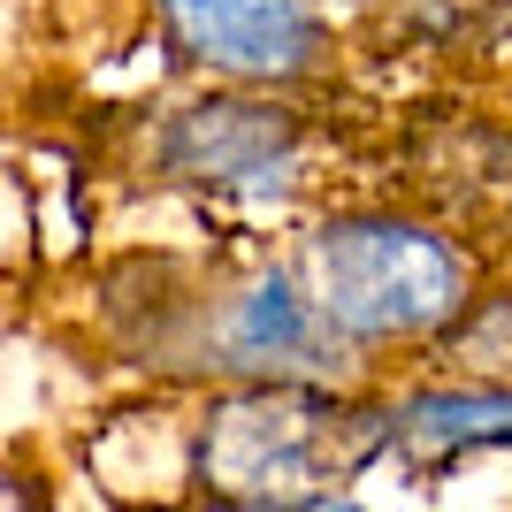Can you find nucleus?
Here are the masks:
<instances>
[{
	"instance_id": "f257e3e1",
	"label": "nucleus",
	"mask_w": 512,
	"mask_h": 512,
	"mask_svg": "<svg viewBox=\"0 0 512 512\" xmlns=\"http://www.w3.org/2000/svg\"><path fill=\"white\" fill-rule=\"evenodd\" d=\"M375 444H390V413L352 421L283 383L222 398L199 421L192 474L222 505H337V490H321V482H352Z\"/></svg>"
},
{
	"instance_id": "f03ea898",
	"label": "nucleus",
	"mask_w": 512,
	"mask_h": 512,
	"mask_svg": "<svg viewBox=\"0 0 512 512\" xmlns=\"http://www.w3.org/2000/svg\"><path fill=\"white\" fill-rule=\"evenodd\" d=\"M299 276L344 344H406L467 306V260L398 214H344L314 230Z\"/></svg>"
},
{
	"instance_id": "7ed1b4c3",
	"label": "nucleus",
	"mask_w": 512,
	"mask_h": 512,
	"mask_svg": "<svg viewBox=\"0 0 512 512\" xmlns=\"http://www.w3.org/2000/svg\"><path fill=\"white\" fill-rule=\"evenodd\" d=\"M169 39L230 85H291L321 62L314 0H153Z\"/></svg>"
},
{
	"instance_id": "20e7f679",
	"label": "nucleus",
	"mask_w": 512,
	"mask_h": 512,
	"mask_svg": "<svg viewBox=\"0 0 512 512\" xmlns=\"http://www.w3.org/2000/svg\"><path fill=\"white\" fill-rule=\"evenodd\" d=\"M161 161L214 192H283L299 169V123L260 100H199L161 130Z\"/></svg>"
},
{
	"instance_id": "39448f33",
	"label": "nucleus",
	"mask_w": 512,
	"mask_h": 512,
	"mask_svg": "<svg viewBox=\"0 0 512 512\" xmlns=\"http://www.w3.org/2000/svg\"><path fill=\"white\" fill-rule=\"evenodd\" d=\"M214 344H222V367H237V375L299 383V375H329V352H337L344 337L321 321L306 276H283L276 268V276H253L230 306H222Z\"/></svg>"
},
{
	"instance_id": "423d86ee",
	"label": "nucleus",
	"mask_w": 512,
	"mask_h": 512,
	"mask_svg": "<svg viewBox=\"0 0 512 512\" xmlns=\"http://www.w3.org/2000/svg\"><path fill=\"white\" fill-rule=\"evenodd\" d=\"M512 444V390H413L390 406V451L413 459L421 474H444L474 451Z\"/></svg>"
}]
</instances>
